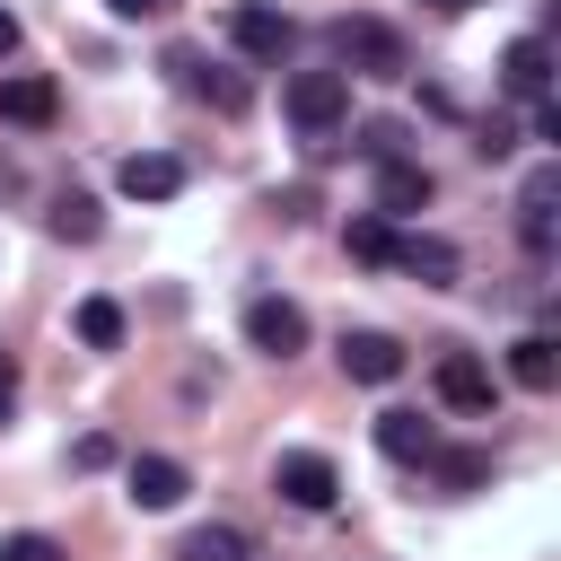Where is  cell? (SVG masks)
Masks as SVG:
<instances>
[{"instance_id":"12","label":"cell","mask_w":561,"mask_h":561,"mask_svg":"<svg viewBox=\"0 0 561 561\" xmlns=\"http://www.w3.org/2000/svg\"><path fill=\"white\" fill-rule=\"evenodd\" d=\"M61 114V88L44 79V70H9L0 79V123H26V131H44Z\"/></svg>"},{"instance_id":"20","label":"cell","mask_w":561,"mask_h":561,"mask_svg":"<svg viewBox=\"0 0 561 561\" xmlns=\"http://www.w3.org/2000/svg\"><path fill=\"white\" fill-rule=\"evenodd\" d=\"M96 228H105V210H96L88 193H61V202H53V237H70V245H88Z\"/></svg>"},{"instance_id":"21","label":"cell","mask_w":561,"mask_h":561,"mask_svg":"<svg viewBox=\"0 0 561 561\" xmlns=\"http://www.w3.org/2000/svg\"><path fill=\"white\" fill-rule=\"evenodd\" d=\"M342 245H351V254H359V263H394V228H386V219H377V210H359V219H351V228H342Z\"/></svg>"},{"instance_id":"1","label":"cell","mask_w":561,"mask_h":561,"mask_svg":"<svg viewBox=\"0 0 561 561\" xmlns=\"http://www.w3.org/2000/svg\"><path fill=\"white\" fill-rule=\"evenodd\" d=\"M333 53H342V79H403L412 70V53H403V35L386 18H342Z\"/></svg>"},{"instance_id":"26","label":"cell","mask_w":561,"mask_h":561,"mask_svg":"<svg viewBox=\"0 0 561 561\" xmlns=\"http://www.w3.org/2000/svg\"><path fill=\"white\" fill-rule=\"evenodd\" d=\"M0 561H70V552H61L53 535H35V526H26V535H9V543H0Z\"/></svg>"},{"instance_id":"3","label":"cell","mask_w":561,"mask_h":561,"mask_svg":"<svg viewBox=\"0 0 561 561\" xmlns=\"http://www.w3.org/2000/svg\"><path fill=\"white\" fill-rule=\"evenodd\" d=\"M272 491H280L289 508H333V500H342V473H333V456H324V447H280Z\"/></svg>"},{"instance_id":"6","label":"cell","mask_w":561,"mask_h":561,"mask_svg":"<svg viewBox=\"0 0 561 561\" xmlns=\"http://www.w3.org/2000/svg\"><path fill=\"white\" fill-rule=\"evenodd\" d=\"M430 193H438V175L421 158H386L377 167V219H412V210H430Z\"/></svg>"},{"instance_id":"25","label":"cell","mask_w":561,"mask_h":561,"mask_svg":"<svg viewBox=\"0 0 561 561\" xmlns=\"http://www.w3.org/2000/svg\"><path fill=\"white\" fill-rule=\"evenodd\" d=\"M105 465H114V438H105V430L70 438V473H105Z\"/></svg>"},{"instance_id":"13","label":"cell","mask_w":561,"mask_h":561,"mask_svg":"<svg viewBox=\"0 0 561 561\" xmlns=\"http://www.w3.org/2000/svg\"><path fill=\"white\" fill-rule=\"evenodd\" d=\"M167 70H184V88H193V96H210L219 114H245V96H254L228 61H202V53H167Z\"/></svg>"},{"instance_id":"5","label":"cell","mask_w":561,"mask_h":561,"mask_svg":"<svg viewBox=\"0 0 561 561\" xmlns=\"http://www.w3.org/2000/svg\"><path fill=\"white\" fill-rule=\"evenodd\" d=\"M245 342L263 351V359H298L307 351V307H289V298H245Z\"/></svg>"},{"instance_id":"9","label":"cell","mask_w":561,"mask_h":561,"mask_svg":"<svg viewBox=\"0 0 561 561\" xmlns=\"http://www.w3.org/2000/svg\"><path fill=\"white\" fill-rule=\"evenodd\" d=\"M430 386H438V403H447V412H491V368H482L473 351H438Z\"/></svg>"},{"instance_id":"15","label":"cell","mask_w":561,"mask_h":561,"mask_svg":"<svg viewBox=\"0 0 561 561\" xmlns=\"http://www.w3.org/2000/svg\"><path fill=\"white\" fill-rule=\"evenodd\" d=\"M123 482H131V508H175V500L193 491V473H184L175 456H131Z\"/></svg>"},{"instance_id":"23","label":"cell","mask_w":561,"mask_h":561,"mask_svg":"<svg viewBox=\"0 0 561 561\" xmlns=\"http://www.w3.org/2000/svg\"><path fill=\"white\" fill-rule=\"evenodd\" d=\"M368 167H386V158H403V123H359V140H351Z\"/></svg>"},{"instance_id":"19","label":"cell","mask_w":561,"mask_h":561,"mask_svg":"<svg viewBox=\"0 0 561 561\" xmlns=\"http://www.w3.org/2000/svg\"><path fill=\"white\" fill-rule=\"evenodd\" d=\"M430 473H438V491H482L491 482V447H430Z\"/></svg>"},{"instance_id":"2","label":"cell","mask_w":561,"mask_h":561,"mask_svg":"<svg viewBox=\"0 0 561 561\" xmlns=\"http://www.w3.org/2000/svg\"><path fill=\"white\" fill-rule=\"evenodd\" d=\"M280 105H289V123H298L307 140H333V131L351 123V79H342V70H298Z\"/></svg>"},{"instance_id":"16","label":"cell","mask_w":561,"mask_h":561,"mask_svg":"<svg viewBox=\"0 0 561 561\" xmlns=\"http://www.w3.org/2000/svg\"><path fill=\"white\" fill-rule=\"evenodd\" d=\"M167 561H254V535L228 526V517H210V526H184Z\"/></svg>"},{"instance_id":"24","label":"cell","mask_w":561,"mask_h":561,"mask_svg":"<svg viewBox=\"0 0 561 561\" xmlns=\"http://www.w3.org/2000/svg\"><path fill=\"white\" fill-rule=\"evenodd\" d=\"M473 149H482V158H508V149H517V123H508V114H482V123H473Z\"/></svg>"},{"instance_id":"18","label":"cell","mask_w":561,"mask_h":561,"mask_svg":"<svg viewBox=\"0 0 561 561\" xmlns=\"http://www.w3.org/2000/svg\"><path fill=\"white\" fill-rule=\"evenodd\" d=\"M377 447H386L394 465H430V447H438V430H430L421 412H377Z\"/></svg>"},{"instance_id":"8","label":"cell","mask_w":561,"mask_h":561,"mask_svg":"<svg viewBox=\"0 0 561 561\" xmlns=\"http://www.w3.org/2000/svg\"><path fill=\"white\" fill-rule=\"evenodd\" d=\"M333 359H342L351 386H394V377H403V342H394V333H342Z\"/></svg>"},{"instance_id":"22","label":"cell","mask_w":561,"mask_h":561,"mask_svg":"<svg viewBox=\"0 0 561 561\" xmlns=\"http://www.w3.org/2000/svg\"><path fill=\"white\" fill-rule=\"evenodd\" d=\"M79 342H88V351H114V342H123V307H114V298H79Z\"/></svg>"},{"instance_id":"29","label":"cell","mask_w":561,"mask_h":561,"mask_svg":"<svg viewBox=\"0 0 561 561\" xmlns=\"http://www.w3.org/2000/svg\"><path fill=\"white\" fill-rule=\"evenodd\" d=\"M9 53H18V18L0 9V61H9Z\"/></svg>"},{"instance_id":"17","label":"cell","mask_w":561,"mask_h":561,"mask_svg":"<svg viewBox=\"0 0 561 561\" xmlns=\"http://www.w3.org/2000/svg\"><path fill=\"white\" fill-rule=\"evenodd\" d=\"M508 377H517L526 394H552V386H561V342H552V333H517V342H508Z\"/></svg>"},{"instance_id":"10","label":"cell","mask_w":561,"mask_h":561,"mask_svg":"<svg viewBox=\"0 0 561 561\" xmlns=\"http://www.w3.org/2000/svg\"><path fill=\"white\" fill-rule=\"evenodd\" d=\"M500 88H508L517 105H543V96H552V53H543V35H517V44L500 53Z\"/></svg>"},{"instance_id":"30","label":"cell","mask_w":561,"mask_h":561,"mask_svg":"<svg viewBox=\"0 0 561 561\" xmlns=\"http://www.w3.org/2000/svg\"><path fill=\"white\" fill-rule=\"evenodd\" d=\"M430 9H465V0H430Z\"/></svg>"},{"instance_id":"11","label":"cell","mask_w":561,"mask_h":561,"mask_svg":"<svg viewBox=\"0 0 561 561\" xmlns=\"http://www.w3.org/2000/svg\"><path fill=\"white\" fill-rule=\"evenodd\" d=\"M114 184H123L131 202H175V193H184V158H167V149H131V158L114 167Z\"/></svg>"},{"instance_id":"27","label":"cell","mask_w":561,"mask_h":561,"mask_svg":"<svg viewBox=\"0 0 561 561\" xmlns=\"http://www.w3.org/2000/svg\"><path fill=\"white\" fill-rule=\"evenodd\" d=\"M105 9H114V18H167L175 0H105Z\"/></svg>"},{"instance_id":"7","label":"cell","mask_w":561,"mask_h":561,"mask_svg":"<svg viewBox=\"0 0 561 561\" xmlns=\"http://www.w3.org/2000/svg\"><path fill=\"white\" fill-rule=\"evenodd\" d=\"M552 202H561V167L543 158V167L517 184V237H526V254H552Z\"/></svg>"},{"instance_id":"14","label":"cell","mask_w":561,"mask_h":561,"mask_svg":"<svg viewBox=\"0 0 561 561\" xmlns=\"http://www.w3.org/2000/svg\"><path fill=\"white\" fill-rule=\"evenodd\" d=\"M394 272H412L421 289H456V272H465V254H456L447 237H394Z\"/></svg>"},{"instance_id":"28","label":"cell","mask_w":561,"mask_h":561,"mask_svg":"<svg viewBox=\"0 0 561 561\" xmlns=\"http://www.w3.org/2000/svg\"><path fill=\"white\" fill-rule=\"evenodd\" d=\"M9 412H18V359L0 351V421H9Z\"/></svg>"},{"instance_id":"4","label":"cell","mask_w":561,"mask_h":561,"mask_svg":"<svg viewBox=\"0 0 561 561\" xmlns=\"http://www.w3.org/2000/svg\"><path fill=\"white\" fill-rule=\"evenodd\" d=\"M228 44H237L245 61H280V53L298 44V26H289L272 0H228Z\"/></svg>"}]
</instances>
